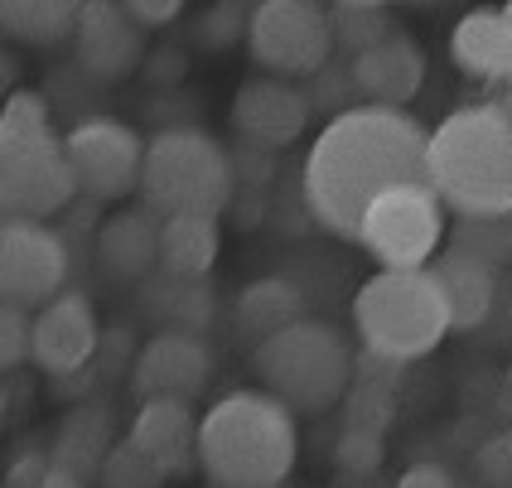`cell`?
I'll list each match as a JSON object with an SVG mask.
<instances>
[{
  "label": "cell",
  "instance_id": "obj_1",
  "mask_svg": "<svg viewBox=\"0 0 512 488\" xmlns=\"http://www.w3.org/2000/svg\"><path fill=\"white\" fill-rule=\"evenodd\" d=\"M430 131L397 107H348L339 112L305 160V203L339 237L358 242L363 213L397 184H426Z\"/></svg>",
  "mask_w": 512,
  "mask_h": 488
},
{
  "label": "cell",
  "instance_id": "obj_2",
  "mask_svg": "<svg viewBox=\"0 0 512 488\" xmlns=\"http://www.w3.org/2000/svg\"><path fill=\"white\" fill-rule=\"evenodd\" d=\"M426 184L469 223L512 213V116L503 107H459L426 141Z\"/></svg>",
  "mask_w": 512,
  "mask_h": 488
},
{
  "label": "cell",
  "instance_id": "obj_3",
  "mask_svg": "<svg viewBox=\"0 0 512 488\" xmlns=\"http://www.w3.org/2000/svg\"><path fill=\"white\" fill-rule=\"evenodd\" d=\"M295 450V411L271 392H232L199 421V469L218 488H281Z\"/></svg>",
  "mask_w": 512,
  "mask_h": 488
},
{
  "label": "cell",
  "instance_id": "obj_4",
  "mask_svg": "<svg viewBox=\"0 0 512 488\" xmlns=\"http://www.w3.org/2000/svg\"><path fill=\"white\" fill-rule=\"evenodd\" d=\"M353 324L372 358L382 363H411L440 348L455 329L450 300L435 281V271H377L353 295Z\"/></svg>",
  "mask_w": 512,
  "mask_h": 488
},
{
  "label": "cell",
  "instance_id": "obj_5",
  "mask_svg": "<svg viewBox=\"0 0 512 488\" xmlns=\"http://www.w3.org/2000/svg\"><path fill=\"white\" fill-rule=\"evenodd\" d=\"M141 199L160 218H218L232 199L228 150L199 126H170L145 141Z\"/></svg>",
  "mask_w": 512,
  "mask_h": 488
},
{
  "label": "cell",
  "instance_id": "obj_6",
  "mask_svg": "<svg viewBox=\"0 0 512 488\" xmlns=\"http://www.w3.org/2000/svg\"><path fill=\"white\" fill-rule=\"evenodd\" d=\"M256 377L290 411H329L353 382V348L334 324L300 319L252 353Z\"/></svg>",
  "mask_w": 512,
  "mask_h": 488
},
{
  "label": "cell",
  "instance_id": "obj_7",
  "mask_svg": "<svg viewBox=\"0 0 512 488\" xmlns=\"http://www.w3.org/2000/svg\"><path fill=\"white\" fill-rule=\"evenodd\" d=\"M358 242L382 261V271H421L445 242V203L430 184H397L368 203Z\"/></svg>",
  "mask_w": 512,
  "mask_h": 488
},
{
  "label": "cell",
  "instance_id": "obj_8",
  "mask_svg": "<svg viewBox=\"0 0 512 488\" xmlns=\"http://www.w3.org/2000/svg\"><path fill=\"white\" fill-rule=\"evenodd\" d=\"M247 49L266 68V78H305L329 63L334 49V29L329 10L314 0H266L252 5V25H247Z\"/></svg>",
  "mask_w": 512,
  "mask_h": 488
},
{
  "label": "cell",
  "instance_id": "obj_9",
  "mask_svg": "<svg viewBox=\"0 0 512 488\" xmlns=\"http://www.w3.org/2000/svg\"><path fill=\"white\" fill-rule=\"evenodd\" d=\"M73 194H78V179L54 131L0 145V218L44 223L49 213L68 208Z\"/></svg>",
  "mask_w": 512,
  "mask_h": 488
},
{
  "label": "cell",
  "instance_id": "obj_10",
  "mask_svg": "<svg viewBox=\"0 0 512 488\" xmlns=\"http://www.w3.org/2000/svg\"><path fill=\"white\" fill-rule=\"evenodd\" d=\"M68 281V242L49 223L0 218V305H49Z\"/></svg>",
  "mask_w": 512,
  "mask_h": 488
},
{
  "label": "cell",
  "instance_id": "obj_11",
  "mask_svg": "<svg viewBox=\"0 0 512 488\" xmlns=\"http://www.w3.org/2000/svg\"><path fill=\"white\" fill-rule=\"evenodd\" d=\"M63 155L73 165L78 194L92 199H126L141 189L145 141L116 116H87L63 136Z\"/></svg>",
  "mask_w": 512,
  "mask_h": 488
},
{
  "label": "cell",
  "instance_id": "obj_12",
  "mask_svg": "<svg viewBox=\"0 0 512 488\" xmlns=\"http://www.w3.org/2000/svg\"><path fill=\"white\" fill-rule=\"evenodd\" d=\"M97 339H102V334H97V315H92L87 295L63 290L58 300L39 305L34 329H29V358L49 377H73L78 368L92 363Z\"/></svg>",
  "mask_w": 512,
  "mask_h": 488
},
{
  "label": "cell",
  "instance_id": "obj_13",
  "mask_svg": "<svg viewBox=\"0 0 512 488\" xmlns=\"http://www.w3.org/2000/svg\"><path fill=\"white\" fill-rule=\"evenodd\" d=\"M208 344L194 329H165L141 348L131 387L141 392V402L170 397V402H194L208 382Z\"/></svg>",
  "mask_w": 512,
  "mask_h": 488
},
{
  "label": "cell",
  "instance_id": "obj_14",
  "mask_svg": "<svg viewBox=\"0 0 512 488\" xmlns=\"http://www.w3.org/2000/svg\"><path fill=\"white\" fill-rule=\"evenodd\" d=\"M348 78L368 97V107H397L401 112L426 83V54L411 34H387L382 44L353 54Z\"/></svg>",
  "mask_w": 512,
  "mask_h": 488
},
{
  "label": "cell",
  "instance_id": "obj_15",
  "mask_svg": "<svg viewBox=\"0 0 512 488\" xmlns=\"http://www.w3.org/2000/svg\"><path fill=\"white\" fill-rule=\"evenodd\" d=\"M232 121L256 145H290L310 121V97L285 78H247L232 97Z\"/></svg>",
  "mask_w": 512,
  "mask_h": 488
},
{
  "label": "cell",
  "instance_id": "obj_16",
  "mask_svg": "<svg viewBox=\"0 0 512 488\" xmlns=\"http://www.w3.org/2000/svg\"><path fill=\"white\" fill-rule=\"evenodd\" d=\"M73 49L92 78H126L141 63V25L126 15V5H78V29H73Z\"/></svg>",
  "mask_w": 512,
  "mask_h": 488
},
{
  "label": "cell",
  "instance_id": "obj_17",
  "mask_svg": "<svg viewBox=\"0 0 512 488\" xmlns=\"http://www.w3.org/2000/svg\"><path fill=\"white\" fill-rule=\"evenodd\" d=\"M126 440H131L160 474L184 469L189 460H199V421H194L189 402H170V397L141 402Z\"/></svg>",
  "mask_w": 512,
  "mask_h": 488
},
{
  "label": "cell",
  "instance_id": "obj_18",
  "mask_svg": "<svg viewBox=\"0 0 512 488\" xmlns=\"http://www.w3.org/2000/svg\"><path fill=\"white\" fill-rule=\"evenodd\" d=\"M97 257L121 281H141L160 261V218L150 208H121L97 232Z\"/></svg>",
  "mask_w": 512,
  "mask_h": 488
},
{
  "label": "cell",
  "instance_id": "obj_19",
  "mask_svg": "<svg viewBox=\"0 0 512 488\" xmlns=\"http://www.w3.org/2000/svg\"><path fill=\"white\" fill-rule=\"evenodd\" d=\"M450 54L469 78H508L512 25L503 10H469L450 34Z\"/></svg>",
  "mask_w": 512,
  "mask_h": 488
},
{
  "label": "cell",
  "instance_id": "obj_20",
  "mask_svg": "<svg viewBox=\"0 0 512 488\" xmlns=\"http://www.w3.org/2000/svg\"><path fill=\"white\" fill-rule=\"evenodd\" d=\"M435 271V281L445 290V300H450V319H455V329H479L493 310V295H498V281H493V266L484 257H469V252H459L450 247L440 266H430Z\"/></svg>",
  "mask_w": 512,
  "mask_h": 488
},
{
  "label": "cell",
  "instance_id": "obj_21",
  "mask_svg": "<svg viewBox=\"0 0 512 488\" xmlns=\"http://www.w3.org/2000/svg\"><path fill=\"white\" fill-rule=\"evenodd\" d=\"M305 315V290L295 281H281V276H261L237 295V329L252 339V344H266L271 334H281L290 324H300Z\"/></svg>",
  "mask_w": 512,
  "mask_h": 488
},
{
  "label": "cell",
  "instance_id": "obj_22",
  "mask_svg": "<svg viewBox=\"0 0 512 488\" xmlns=\"http://www.w3.org/2000/svg\"><path fill=\"white\" fill-rule=\"evenodd\" d=\"M116 450L112 440V411L107 406H78L63 426H58V440H54V455L49 460L73 469L78 479H92L102 474L107 455Z\"/></svg>",
  "mask_w": 512,
  "mask_h": 488
},
{
  "label": "cell",
  "instance_id": "obj_23",
  "mask_svg": "<svg viewBox=\"0 0 512 488\" xmlns=\"http://www.w3.org/2000/svg\"><path fill=\"white\" fill-rule=\"evenodd\" d=\"M218 261V218H160V266L170 281H203Z\"/></svg>",
  "mask_w": 512,
  "mask_h": 488
},
{
  "label": "cell",
  "instance_id": "obj_24",
  "mask_svg": "<svg viewBox=\"0 0 512 488\" xmlns=\"http://www.w3.org/2000/svg\"><path fill=\"white\" fill-rule=\"evenodd\" d=\"M78 29V5L68 0H0V34L15 44H63Z\"/></svg>",
  "mask_w": 512,
  "mask_h": 488
},
{
  "label": "cell",
  "instance_id": "obj_25",
  "mask_svg": "<svg viewBox=\"0 0 512 488\" xmlns=\"http://www.w3.org/2000/svg\"><path fill=\"white\" fill-rule=\"evenodd\" d=\"M329 29H334V44H343L348 54H363L372 44H382L392 29V10L377 5V0H339L329 5Z\"/></svg>",
  "mask_w": 512,
  "mask_h": 488
},
{
  "label": "cell",
  "instance_id": "obj_26",
  "mask_svg": "<svg viewBox=\"0 0 512 488\" xmlns=\"http://www.w3.org/2000/svg\"><path fill=\"white\" fill-rule=\"evenodd\" d=\"M97 479H102V488H160L165 484V474L145 460L131 440H116V450L107 455Z\"/></svg>",
  "mask_w": 512,
  "mask_h": 488
},
{
  "label": "cell",
  "instance_id": "obj_27",
  "mask_svg": "<svg viewBox=\"0 0 512 488\" xmlns=\"http://www.w3.org/2000/svg\"><path fill=\"white\" fill-rule=\"evenodd\" d=\"M387 455V445H382V431H363V426H348L339 435V445H334V460L343 469H353V474H372L377 464Z\"/></svg>",
  "mask_w": 512,
  "mask_h": 488
},
{
  "label": "cell",
  "instance_id": "obj_28",
  "mask_svg": "<svg viewBox=\"0 0 512 488\" xmlns=\"http://www.w3.org/2000/svg\"><path fill=\"white\" fill-rule=\"evenodd\" d=\"M29 329H34V319L20 305H0V373L20 368L29 358Z\"/></svg>",
  "mask_w": 512,
  "mask_h": 488
},
{
  "label": "cell",
  "instance_id": "obj_29",
  "mask_svg": "<svg viewBox=\"0 0 512 488\" xmlns=\"http://www.w3.org/2000/svg\"><path fill=\"white\" fill-rule=\"evenodd\" d=\"M252 25V10H237V5H218L208 20H203V44H213V49H223L232 44L237 34H247Z\"/></svg>",
  "mask_w": 512,
  "mask_h": 488
},
{
  "label": "cell",
  "instance_id": "obj_30",
  "mask_svg": "<svg viewBox=\"0 0 512 488\" xmlns=\"http://www.w3.org/2000/svg\"><path fill=\"white\" fill-rule=\"evenodd\" d=\"M126 15L141 29H160V25H174V20H179V5H174V0H131Z\"/></svg>",
  "mask_w": 512,
  "mask_h": 488
},
{
  "label": "cell",
  "instance_id": "obj_31",
  "mask_svg": "<svg viewBox=\"0 0 512 488\" xmlns=\"http://www.w3.org/2000/svg\"><path fill=\"white\" fill-rule=\"evenodd\" d=\"M392 488H455V474L445 469V464H411L406 474H401Z\"/></svg>",
  "mask_w": 512,
  "mask_h": 488
},
{
  "label": "cell",
  "instance_id": "obj_32",
  "mask_svg": "<svg viewBox=\"0 0 512 488\" xmlns=\"http://www.w3.org/2000/svg\"><path fill=\"white\" fill-rule=\"evenodd\" d=\"M39 488H87V479H78L73 469H63V464L49 460V469H44V484Z\"/></svg>",
  "mask_w": 512,
  "mask_h": 488
},
{
  "label": "cell",
  "instance_id": "obj_33",
  "mask_svg": "<svg viewBox=\"0 0 512 488\" xmlns=\"http://www.w3.org/2000/svg\"><path fill=\"white\" fill-rule=\"evenodd\" d=\"M10 73H15V63H10V54L0 49V92H10V83H15Z\"/></svg>",
  "mask_w": 512,
  "mask_h": 488
},
{
  "label": "cell",
  "instance_id": "obj_34",
  "mask_svg": "<svg viewBox=\"0 0 512 488\" xmlns=\"http://www.w3.org/2000/svg\"><path fill=\"white\" fill-rule=\"evenodd\" d=\"M503 15H508V25H512V5H503ZM508 87H512V63H508Z\"/></svg>",
  "mask_w": 512,
  "mask_h": 488
},
{
  "label": "cell",
  "instance_id": "obj_35",
  "mask_svg": "<svg viewBox=\"0 0 512 488\" xmlns=\"http://www.w3.org/2000/svg\"><path fill=\"white\" fill-rule=\"evenodd\" d=\"M508 445H512V435H508Z\"/></svg>",
  "mask_w": 512,
  "mask_h": 488
}]
</instances>
